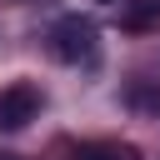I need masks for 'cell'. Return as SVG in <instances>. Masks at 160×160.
<instances>
[{
    "mask_svg": "<svg viewBox=\"0 0 160 160\" xmlns=\"http://www.w3.org/2000/svg\"><path fill=\"white\" fill-rule=\"evenodd\" d=\"M50 55L65 65H80L95 55V20L90 15H60L50 25Z\"/></svg>",
    "mask_w": 160,
    "mask_h": 160,
    "instance_id": "1",
    "label": "cell"
},
{
    "mask_svg": "<svg viewBox=\"0 0 160 160\" xmlns=\"http://www.w3.org/2000/svg\"><path fill=\"white\" fill-rule=\"evenodd\" d=\"M40 105H45L40 85H30V80L5 85V90H0V130H25V125L40 115Z\"/></svg>",
    "mask_w": 160,
    "mask_h": 160,
    "instance_id": "2",
    "label": "cell"
},
{
    "mask_svg": "<svg viewBox=\"0 0 160 160\" xmlns=\"http://www.w3.org/2000/svg\"><path fill=\"white\" fill-rule=\"evenodd\" d=\"M155 25H160V0H125V5H120V30L145 35V30H155Z\"/></svg>",
    "mask_w": 160,
    "mask_h": 160,
    "instance_id": "3",
    "label": "cell"
},
{
    "mask_svg": "<svg viewBox=\"0 0 160 160\" xmlns=\"http://www.w3.org/2000/svg\"><path fill=\"white\" fill-rule=\"evenodd\" d=\"M70 160H140V150H135V145H120V140H90V145H80Z\"/></svg>",
    "mask_w": 160,
    "mask_h": 160,
    "instance_id": "4",
    "label": "cell"
},
{
    "mask_svg": "<svg viewBox=\"0 0 160 160\" xmlns=\"http://www.w3.org/2000/svg\"><path fill=\"white\" fill-rule=\"evenodd\" d=\"M0 160H15V155H0Z\"/></svg>",
    "mask_w": 160,
    "mask_h": 160,
    "instance_id": "5",
    "label": "cell"
}]
</instances>
